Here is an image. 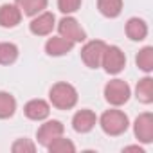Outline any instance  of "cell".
<instances>
[{"instance_id":"6da1fadb","label":"cell","mask_w":153,"mask_h":153,"mask_svg":"<svg viewBox=\"0 0 153 153\" xmlns=\"http://www.w3.org/2000/svg\"><path fill=\"white\" fill-rule=\"evenodd\" d=\"M51 103L52 106H56L58 110H70L78 103V92L76 88L68 83H56L52 85L51 92H49Z\"/></svg>"},{"instance_id":"7a4b0ae2","label":"cell","mask_w":153,"mask_h":153,"mask_svg":"<svg viewBox=\"0 0 153 153\" xmlns=\"http://www.w3.org/2000/svg\"><path fill=\"white\" fill-rule=\"evenodd\" d=\"M101 128L106 135H112V137H117V135H123L126 130H128V115L121 110H106L101 119Z\"/></svg>"},{"instance_id":"3957f363","label":"cell","mask_w":153,"mask_h":153,"mask_svg":"<svg viewBox=\"0 0 153 153\" xmlns=\"http://www.w3.org/2000/svg\"><path fill=\"white\" fill-rule=\"evenodd\" d=\"M105 99L114 105V106H121L130 99V87L126 81L123 79H112L106 83L105 87Z\"/></svg>"},{"instance_id":"277c9868","label":"cell","mask_w":153,"mask_h":153,"mask_svg":"<svg viewBox=\"0 0 153 153\" xmlns=\"http://www.w3.org/2000/svg\"><path fill=\"white\" fill-rule=\"evenodd\" d=\"M126 65V56L124 52L115 47V45H106L105 49V54H103V59H101V67H105V70L108 74H119Z\"/></svg>"},{"instance_id":"5b68a950","label":"cell","mask_w":153,"mask_h":153,"mask_svg":"<svg viewBox=\"0 0 153 153\" xmlns=\"http://www.w3.org/2000/svg\"><path fill=\"white\" fill-rule=\"evenodd\" d=\"M58 31H59V36L70 40L72 43H78V42H85L87 34L83 31V27L79 25V22L72 18V16H65L59 20L58 24Z\"/></svg>"},{"instance_id":"8992f818","label":"cell","mask_w":153,"mask_h":153,"mask_svg":"<svg viewBox=\"0 0 153 153\" xmlns=\"http://www.w3.org/2000/svg\"><path fill=\"white\" fill-rule=\"evenodd\" d=\"M105 49H106V43L103 40H92V42H88L81 49V58H83L85 65L90 67V68L101 67V59H103Z\"/></svg>"},{"instance_id":"52a82bcc","label":"cell","mask_w":153,"mask_h":153,"mask_svg":"<svg viewBox=\"0 0 153 153\" xmlns=\"http://www.w3.org/2000/svg\"><path fill=\"white\" fill-rule=\"evenodd\" d=\"M133 131H135V137H137L140 142L149 144V142L153 140V115H151L149 112L140 114V115L135 119Z\"/></svg>"},{"instance_id":"ba28073f","label":"cell","mask_w":153,"mask_h":153,"mask_svg":"<svg viewBox=\"0 0 153 153\" xmlns=\"http://www.w3.org/2000/svg\"><path fill=\"white\" fill-rule=\"evenodd\" d=\"M54 25H56L54 15H52V13H43V11H42L36 18L31 20L29 29H31V33L36 34V36H47V34L52 33Z\"/></svg>"},{"instance_id":"9c48e42d","label":"cell","mask_w":153,"mask_h":153,"mask_svg":"<svg viewBox=\"0 0 153 153\" xmlns=\"http://www.w3.org/2000/svg\"><path fill=\"white\" fill-rule=\"evenodd\" d=\"M24 114H25V117L31 119V121H43V119L49 117L51 106H49V103L43 101V99H33V101H29V103L24 106Z\"/></svg>"},{"instance_id":"30bf717a","label":"cell","mask_w":153,"mask_h":153,"mask_svg":"<svg viewBox=\"0 0 153 153\" xmlns=\"http://www.w3.org/2000/svg\"><path fill=\"white\" fill-rule=\"evenodd\" d=\"M63 124L59 123V121H47V123H43L42 126H40V130H38V142L42 144V146H47L51 140H54L56 137H59L61 133H63Z\"/></svg>"},{"instance_id":"8fae6325","label":"cell","mask_w":153,"mask_h":153,"mask_svg":"<svg viewBox=\"0 0 153 153\" xmlns=\"http://www.w3.org/2000/svg\"><path fill=\"white\" fill-rule=\"evenodd\" d=\"M97 123V117L92 110H79L72 119V128L78 133H88Z\"/></svg>"},{"instance_id":"7c38bea8","label":"cell","mask_w":153,"mask_h":153,"mask_svg":"<svg viewBox=\"0 0 153 153\" xmlns=\"http://www.w3.org/2000/svg\"><path fill=\"white\" fill-rule=\"evenodd\" d=\"M22 20V11L18 9L16 4H2L0 6V25L9 29L16 27Z\"/></svg>"},{"instance_id":"4fadbf2b","label":"cell","mask_w":153,"mask_h":153,"mask_svg":"<svg viewBox=\"0 0 153 153\" xmlns=\"http://www.w3.org/2000/svg\"><path fill=\"white\" fill-rule=\"evenodd\" d=\"M72 47H74V43L70 40H67L63 36H52L45 43V52L49 56H63V54L70 52Z\"/></svg>"},{"instance_id":"5bb4252c","label":"cell","mask_w":153,"mask_h":153,"mask_svg":"<svg viewBox=\"0 0 153 153\" xmlns=\"http://www.w3.org/2000/svg\"><path fill=\"white\" fill-rule=\"evenodd\" d=\"M126 34H128V38L133 40V42L144 40L146 34H148V25H146V22L140 20V18H130L128 24H126Z\"/></svg>"},{"instance_id":"9a60e30c","label":"cell","mask_w":153,"mask_h":153,"mask_svg":"<svg viewBox=\"0 0 153 153\" xmlns=\"http://www.w3.org/2000/svg\"><path fill=\"white\" fill-rule=\"evenodd\" d=\"M135 97L144 103V105H149L153 101V79L151 78H142L139 83H137V88H135Z\"/></svg>"},{"instance_id":"2e32d148","label":"cell","mask_w":153,"mask_h":153,"mask_svg":"<svg viewBox=\"0 0 153 153\" xmlns=\"http://www.w3.org/2000/svg\"><path fill=\"white\" fill-rule=\"evenodd\" d=\"M18 9L27 16H36L47 7V0H16Z\"/></svg>"},{"instance_id":"e0dca14e","label":"cell","mask_w":153,"mask_h":153,"mask_svg":"<svg viewBox=\"0 0 153 153\" xmlns=\"http://www.w3.org/2000/svg\"><path fill=\"white\" fill-rule=\"evenodd\" d=\"M97 9L106 18H115L123 11V0H97Z\"/></svg>"},{"instance_id":"ac0fdd59","label":"cell","mask_w":153,"mask_h":153,"mask_svg":"<svg viewBox=\"0 0 153 153\" xmlns=\"http://www.w3.org/2000/svg\"><path fill=\"white\" fill-rule=\"evenodd\" d=\"M16 110V99L9 92H0V119H9Z\"/></svg>"},{"instance_id":"d6986e66","label":"cell","mask_w":153,"mask_h":153,"mask_svg":"<svg viewBox=\"0 0 153 153\" xmlns=\"http://www.w3.org/2000/svg\"><path fill=\"white\" fill-rule=\"evenodd\" d=\"M18 58V47L15 43L4 42L0 43V65H11Z\"/></svg>"},{"instance_id":"ffe728a7","label":"cell","mask_w":153,"mask_h":153,"mask_svg":"<svg viewBox=\"0 0 153 153\" xmlns=\"http://www.w3.org/2000/svg\"><path fill=\"white\" fill-rule=\"evenodd\" d=\"M137 67L144 72H151L153 70V47H144L142 51H139L137 58Z\"/></svg>"},{"instance_id":"44dd1931","label":"cell","mask_w":153,"mask_h":153,"mask_svg":"<svg viewBox=\"0 0 153 153\" xmlns=\"http://www.w3.org/2000/svg\"><path fill=\"white\" fill-rule=\"evenodd\" d=\"M47 148H49L51 153H72V151H76V146L68 139H63L61 135L56 137L54 140H51L47 144Z\"/></svg>"},{"instance_id":"7402d4cb","label":"cell","mask_w":153,"mask_h":153,"mask_svg":"<svg viewBox=\"0 0 153 153\" xmlns=\"http://www.w3.org/2000/svg\"><path fill=\"white\" fill-rule=\"evenodd\" d=\"M81 6V0H58V9L65 15L76 13Z\"/></svg>"},{"instance_id":"603a6c76","label":"cell","mask_w":153,"mask_h":153,"mask_svg":"<svg viewBox=\"0 0 153 153\" xmlns=\"http://www.w3.org/2000/svg\"><path fill=\"white\" fill-rule=\"evenodd\" d=\"M11 149H13L15 153H33V151L36 149V146H34L29 139H18V140L11 146Z\"/></svg>"},{"instance_id":"cb8c5ba5","label":"cell","mask_w":153,"mask_h":153,"mask_svg":"<svg viewBox=\"0 0 153 153\" xmlns=\"http://www.w3.org/2000/svg\"><path fill=\"white\" fill-rule=\"evenodd\" d=\"M124 151H139V153H144V149L139 148V146H128V148H124Z\"/></svg>"}]
</instances>
